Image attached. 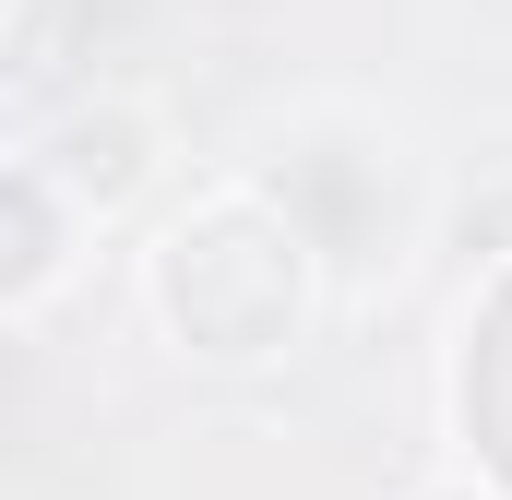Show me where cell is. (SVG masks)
Listing matches in <instances>:
<instances>
[{"mask_svg":"<svg viewBox=\"0 0 512 500\" xmlns=\"http://www.w3.org/2000/svg\"><path fill=\"white\" fill-rule=\"evenodd\" d=\"M60 203H131L143 179H155V155H143V108H96V120H60V143H48V167H36Z\"/></svg>","mask_w":512,"mask_h":500,"instance_id":"6da1fadb","label":"cell"}]
</instances>
